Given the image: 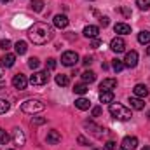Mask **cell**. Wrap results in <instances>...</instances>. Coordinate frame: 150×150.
Wrapping results in <instances>:
<instances>
[{
	"label": "cell",
	"mask_w": 150,
	"mask_h": 150,
	"mask_svg": "<svg viewBox=\"0 0 150 150\" xmlns=\"http://www.w3.org/2000/svg\"><path fill=\"white\" fill-rule=\"evenodd\" d=\"M11 45H12V44H11V40H0V47H2L4 51H9V49H11Z\"/></svg>",
	"instance_id": "33"
},
{
	"label": "cell",
	"mask_w": 150,
	"mask_h": 150,
	"mask_svg": "<svg viewBox=\"0 0 150 150\" xmlns=\"http://www.w3.org/2000/svg\"><path fill=\"white\" fill-rule=\"evenodd\" d=\"M101 115V107H94L93 108V117H100Z\"/></svg>",
	"instance_id": "37"
},
{
	"label": "cell",
	"mask_w": 150,
	"mask_h": 150,
	"mask_svg": "<svg viewBox=\"0 0 150 150\" xmlns=\"http://www.w3.org/2000/svg\"><path fill=\"white\" fill-rule=\"evenodd\" d=\"M12 140H14V143L16 145H25V142H26V138H25V134H23V131L19 129V127H14L12 129Z\"/></svg>",
	"instance_id": "10"
},
{
	"label": "cell",
	"mask_w": 150,
	"mask_h": 150,
	"mask_svg": "<svg viewBox=\"0 0 150 150\" xmlns=\"http://www.w3.org/2000/svg\"><path fill=\"white\" fill-rule=\"evenodd\" d=\"M9 108H11V105H9V101H7V100H4V98H0V113H5V112H9Z\"/></svg>",
	"instance_id": "28"
},
{
	"label": "cell",
	"mask_w": 150,
	"mask_h": 150,
	"mask_svg": "<svg viewBox=\"0 0 150 150\" xmlns=\"http://www.w3.org/2000/svg\"><path fill=\"white\" fill-rule=\"evenodd\" d=\"M56 84H58V86H61V87H67V86L70 84V77H68V75H65V74L56 75Z\"/></svg>",
	"instance_id": "22"
},
{
	"label": "cell",
	"mask_w": 150,
	"mask_h": 150,
	"mask_svg": "<svg viewBox=\"0 0 150 150\" xmlns=\"http://www.w3.org/2000/svg\"><path fill=\"white\" fill-rule=\"evenodd\" d=\"M113 30H115V33H119V35H127V33H131V26L126 25V23H117V25L113 26Z\"/></svg>",
	"instance_id": "16"
},
{
	"label": "cell",
	"mask_w": 150,
	"mask_h": 150,
	"mask_svg": "<svg viewBox=\"0 0 150 150\" xmlns=\"http://www.w3.org/2000/svg\"><path fill=\"white\" fill-rule=\"evenodd\" d=\"M77 142H79L80 145H87V143H89V142H87V140H86L84 136H79V138H77Z\"/></svg>",
	"instance_id": "40"
},
{
	"label": "cell",
	"mask_w": 150,
	"mask_h": 150,
	"mask_svg": "<svg viewBox=\"0 0 150 150\" xmlns=\"http://www.w3.org/2000/svg\"><path fill=\"white\" fill-rule=\"evenodd\" d=\"M28 37L30 40L33 42V44H37V45H44V44H47L51 38L54 37V30H52V26H49L47 23H33V26L30 28V32H28Z\"/></svg>",
	"instance_id": "1"
},
{
	"label": "cell",
	"mask_w": 150,
	"mask_h": 150,
	"mask_svg": "<svg viewBox=\"0 0 150 150\" xmlns=\"http://www.w3.org/2000/svg\"><path fill=\"white\" fill-rule=\"evenodd\" d=\"M136 5L140 7V9H150V0H136Z\"/></svg>",
	"instance_id": "30"
},
{
	"label": "cell",
	"mask_w": 150,
	"mask_h": 150,
	"mask_svg": "<svg viewBox=\"0 0 150 150\" xmlns=\"http://www.w3.org/2000/svg\"><path fill=\"white\" fill-rule=\"evenodd\" d=\"M89 91V87H87V84L84 82V84H75L74 86V93L75 94H86Z\"/></svg>",
	"instance_id": "23"
},
{
	"label": "cell",
	"mask_w": 150,
	"mask_h": 150,
	"mask_svg": "<svg viewBox=\"0 0 150 150\" xmlns=\"http://www.w3.org/2000/svg\"><path fill=\"white\" fill-rule=\"evenodd\" d=\"M93 150H103V149H93Z\"/></svg>",
	"instance_id": "47"
},
{
	"label": "cell",
	"mask_w": 150,
	"mask_h": 150,
	"mask_svg": "<svg viewBox=\"0 0 150 150\" xmlns=\"http://www.w3.org/2000/svg\"><path fill=\"white\" fill-rule=\"evenodd\" d=\"M105 150H115V143L113 142H107L105 143Z\"/></svg>",
	"instance_id": "38"
},
{
	"label": "cell",
	"mask_w": 150,
	"mask_h": 150,
	"mask_svg": "<svg viewBox=\"0 0 150 150\" xmlns=\"http://www.w3.org/2000/svg\"><path fill=\"white\" fill-rule=\"evenodd\" d=\"M14 49H16V54L23 56V54L28 51V45H26V42H25V40H18V42L14 44Z\"/></svg>",
	"instance_id": "19"
},
{
	"label": "cell",
	"mask_w": 150,
	"mask_h": 150,
	"mask_svg": "<svg viewBox=\"0 0 150 150\" xmlns=\"http://www.w3.org/2000/svg\"><path fill=\"white\" fill-rule=\"evenodd\" d=\"M82 80L91 84V82H94V80H96V74H94V72H91V70H86V72L82 74Z\"/></svg>",
	"instance_id": "24"
},
{
	"label": "cell",
	"mask_w": 150,
	"mask_h": 150,
	"mask_svg": "<svg viewBox=\"0 0 150 150\" xmlns=\"http://www.w3.org/2000/svg\"><path fill=\"white\" fill-rule=\"evenodd\" d=\"M21 110L25 113H37L45 110V103H42L40 100H28L21 105Z\"/></svg>",
	"instance_id": "3"
},
{
	"label": "cell",
	"mask_w": 150,
	"mask_h": 150,
	"mask_svg": "<svg viewBox=\"0 0 150 150\" xmlns=\"http://www.w3.org/2000/svg\"><path fill=\"white\" fill-rule=\"evenodd\" d=\"M30 5H32V9H33L35 12H40V11L44 9V0H32Z\"/></svg>",
	"instance_id": "27"
},
{
	"label": "cell",
	"mask_w": 150,
	"mask_h": 150,
	"mask_svg": "<svg viewBox=\"0 0 150 150\" xmlns=\"http://www.w3.org/2000/svg\"><path fill=\"white\" fill-rule=\"evenodd\" d=\"M108 112H110V115H112L113 119H117V120H129V119L133 117L131 110L126 108V107L120 105V103H110Z\"/></svg>",
	"instance_id": "2"
},
{
	"label": "cell",
	"mask_w": 150,
	"mask_h": 150,
	"mask_svg": "<svg viewBox=\"0 0 150 150\" xmlns=\"http://www.w3.org/2000/svg\"><path fill=\"white\" fill-rule=\"evenodd\" d=\"M52 23H54L56 28H67V26H68V18H67L65 14H56Z\"/></svg>",
	"instance_id": "13"
},
{
	"label": "cell",
	"mask_w": 150,
	"mask_h": 150,
	"mask_svg": "<svg viewBox=\"0 0 150 150\" xmlns=\"http://www.w3.org/2000/svg\"><path fill=\"white\" fill-rule=\"evenodd\" d=\"M32 86H45L47 82H49V72L45 70V72H35V74L30 77V80H28Z\"/></svg>",
	"instance_id": "4"
},
{
	"label": "cell",
	"mask_w": 150,
	"mask_h": 150,
	"mask_svg": "<svg viewBox=\"0 0 150 150\" xmlns=\"http://www.w3.org/2000/svg\"><path fill=\"white\" fill-rule=\"evenodd\" d=\"M77 63H79V54H77L75 51H67V52L61 54V65H65V67H74Z\"/></svg>",
	"instance_id": "5"
},
{
	"label": "cell",
	"mask_w": 150,
	"mask_h": 150,
	"mask_svg": "<svg viewBox=\"0 0 150 150\" xmlns=\"http://www.w3.org/2000/svg\"><path fill=\"white\" fill-rule=\"evenodd\" d=\"M129 103H131V107H133L134 110H143V108H145V101H143V98H136V96H133V98H129Z\"/></svg>",
	"instance_id": "18"
},
{
	"label": "cell",
	"mask_w": 150,
	"mask_h": 150,
	"mask_svg": "<svg viewBox=\"0 0 150 150\" xmlns=\"http://www.w3.org/2000/svg\"><path fill=\"white\" fill-rule=\"evenodd\" d=\"M38 65H40V61H38V58H30L28 59V67L32 68V70H37Z\"/></svg>",
	"instance_id": "29"
},
{
	"label": "cell",
	"mask_w": 150,
	"mask_h": 150,
	"mask_svg": "<svg viewBox=\"0 0 150 150\" xmlns=\"http://www.w3.org/2000/svg\"><path fill=\"white\" fill-rule=\"evenodd\" d=\"M82 63H84V65H86V67H89V65H91V63H93V58H91V56H86V58H84V59H82Z\"/></svg>",
	"instance_id": "39"
},
{
	"label": "cell",
	"mask_w": 150,
	"mask_h": 150,
	"mask_svg": "<svg viewBox=\"0 0 150 150\" xmlns=\"http://www.w3.org/2000/svg\"><path fill=\"white\" fill-rule=\"evenodd\" d=\"M133 93H134L136 98H147L149 96V87L145 84H136L134 89H133Z\"/></svg>",
	"instance_id": "11"
},
{
	"label": "cell",
	"mask_w": 150,
	"mask_h": 150,
	"mask_svg": "<svg viewBox=\"0 0 150 150\" xmlns=\"http://www.w3.org/2000/svg\"><path fill=\"white\" fill-rule=\"evenodd\" d=\"M91 2H93V0H91Z\"/></svg>",
	"instance_id": "48"
},
{
	"label": "cell",
	"mask_w": 150,
	"mask_h": 150,
	"mask_svg": "<svg viewBox=\"0 0 150 150\" xmlns=\"http://www.w3.org/2000/svg\"><path fill=\"white\" fill-rule=\"evenodd\" d=\"M40 124H45V119L44 117H33L32 119V126H40Z\"/></svg>",
	"instance_id": "32"
},
{
	"label": "cell",
	"mask_w": 150,
	"mask_h": 150,
	"mask_svg": "<svg viewBox=\"0 0 150 150\" xmlns=\"http://www.w3.org/2000/svg\"><path fill=\"white\" fill-rule=\"evenodd\" d=\"M108 23H110V19H108L107 16H101V18H100V25H101V26H108Z\"/></svg>",
	"instance_id": "35"
},
{
	"label": "cell",
	"mask_w": 150,
	"mask_h": 150,
	"mask_svg": "<svg viewBox=\"0 0 150 150\" xmlns=\"http://www.w3.org/2000/svg\"><path fill=\"white\" fill-rule=\"evenodd\" d=\"M4 86H5V84H4V82H0V89H4Z\"/></svg>",
	"instance_id": "43"
},
{
	"label": "cell",
	"mask_w": 150,
	"mask_h": 150,
	"mask_svg": "<svg viewBox=\"0 0 150 150\" xmlns=\"http://www.w3.org/2000/svg\"><path fill=\"white\" fill-rule=\"evenodd\" d=\"M147 117H149V120H150V112H147Z\"/></svg>",
	"instance_id": "46"
},
{
	"label": "cell",
	"mask_w": 150,
	"mask_h": 150,
	"mask_svg": "<svg viewBox=\"0 0 150 150\" xmlns=\"http://www.w3.org/2000/svg\"><path fill=\"white\" fill-rule=\"evenodd\" d=\"M124 65H126L127 68H134V67L138 65V52H136V51H129V52L126 54Z\"/></svg>",
	"instance_id": "9"
},
{
	"label": "cell",
	"mask_w": 150,
	"mask_h": 150,
	"mask_svg": "<svg viewBox=\"0 0 150 150\" xmlns=\"http://www.w3.org/2000/svg\"><path fill=\"white\" fill-rule=\"evenodd\" d=\"M14 63H16V56H14V54H11V52L4 54V58H2V67H5V68H11Z\"/></svg>",
	"instance_id": "17"
},
{
	"label": "cell",
	"mask_w": 150,
	"mask_h": 150,
	"mask_svg": "<svg viewBox=\"0 0 150 150\" xmlns=\"http://www.w3.org/2000/svg\"><path fill=\"white\" fill-rule=\"evenodd\" d=\"M59 142H61V134H59V131L51 129V131L47 133V143H49V145H56V143H59Z\"/></svg>",
	"instance_id": "14"
},
{
	"label": "cell",
	"mask_w": 150,
	"mask_h": 150,
	"mask_svg": "<svg viewBox=\"0 0 150 150\" xmlns=\"http://www.w3.org/2000/svg\"><path fill=\"white\" fill-rule=\"evenodd\" d=\"M84 37L87 38H98V33H100V28L98 26H94V25H87L86 28H84Z\"/></svg>",
	"instance_id": "12"
},
{
	"label": "cell",
	"mask_w": 150,
	"mask_h": 150,
	"mask_svg": "<svg viewBox=\"0 0 150 150\" xmlns=\"http://www.w3.org/2000/svg\"><path fill=\"white\" fill-rule=\"evenodd\" d=\"M47 68H49V70H54V68H56V59H54V58H49V59H47Z\"/></svg>",
	"instance_id": "34"
},
{
	"label": "cell",
	"mask_w": 150,
	"mask_h": 150,
	"mask_svg": "<svg viewBox=\"0 0 150 150\" xmlns=\"http://www.w3.org/2000/svg\"><path fill=\"white\" fill-rule=\"evenodd\" d=\"M142 150H150V147H143V149H142Z\"/></svg>",
	"instance_id": "45"
},
{
	"label": "cell",
	"mask_w": 150,
	"mask_h": 150,
	"mask_svg": "<svg viewBox=\"0 0 150 150\" xmlns=\"http://www.w3.org/2000/svg\"><path fill=\"white\" fill-rule=\"evenodd\" d=\"M2 75H4V67L0 65V79H2Z\"/></svg>",
	"instance_id": "41"
},
{
	"label": "cell",
	"mask_w": 150,
	"mask_h": 150,
	"mask_svg": "<svg viewBox=\"0 0 150 150\" xmlns=\"http://www.w3.org/2000/svg\"><path fill=\"white\" fill-rule=\"evenodd\" d=\"M12 86H14L16 89H26L28 79H26L23 74H16L14 77H12Z\"/></svg>",
	"instance_id": "8"
},
{
	"label": "cell",
	"mask_w": 150,
	"mask_h": 150,
	"mask_svg": "<svg viewBox=\"0 0 150 150\" xmlns=\"http://www.w3.org/2000/svg\"><path fill=\"white\" fill-rule=\"evenodd\" d=\"M115 86H117L115 79H103V82L100 84V89L101 91H112V89H115Z\"/></svg>",
	"instance_id": "15"
},
{
	"label": "cell",
	"mask_w": 150,
	"mask_h": 150,
	"mask_svg": "<svg viewBox=\"0 0 150 150\" xmlns=\"http://www.w3.org/2000/svg\"><path fill=\"white\" fill-rule=\"evenodd\" d=\"M110 49H112L113 52H117V54L124 52V51H126V42H124V38L122 37H115L112 42H110Z\"/></svg>",
	"instance_id": "7"
},
{
	"label": "cell",
	"mask_w": 150,
	"mask_h": 150,
	"mask_svg": "<svg viewBox=\"0 0 150 150\" xmlns=\"http://www.w3.org/2000/svg\"><path fill=\"white\" fill-rule=\"evenodd\" d=\"M100 101H101V103H112L113 101V93L112 91H101V93H100Z\"/></svg>",
	"instance_id": "21"
},
{
	"label": "cell",
	"mask_w": 150,
	"mask_h": 150,
	"mask_svg": "<svg viewBox=\"0 0 150 150\" xmlns=\"http://www.w3.org/2000/svg\"><path fill=\"white\" fill-rule=\"evenodd\" d=\"M138 42L140 44H150V32H140L138 33Z\"/></svg>",
	"instance_id": "25"
},
{
	"label": "cell",
	"mask_w": 150,
	"mask_h": 150,
	"mask_svg": "<svg viewBox=\"0 0 150 150\" xmlns=\"http://www.w3.org/2000/svg\"><path fill=\"white\" fill-rule=\"evenodd\" d=\"M75 107H77L79 110H89L91 101H89L87 98H79V100H75Z\"/></svg>",
	"instance_id": "20"
},
{
	"label": "cell",
	"mask_w": 150,
	"mask_h": 150,
	"mask_svg": "<svg viewBox=\"0 0 150 150\" xmlns=\"http://www.w3.org/2000/svg\"><path fill=\"white\" fill-rule=\"evenodd\" d=\"M7 142H9V134H7V133L0 127V145H5Z\"/></svg>",
	"instance_id": "31"
},
{
	"label": "cell",
	"mask_w": 150,
	"mask_h": 150,
	"mask_svg": "<svg viewBox=\"0 0 150 150\" xmlns=\"http://www.w3.org/2000/svg\"><path fill=\"white\" fill-rule=\"evenodd\" d=\"M124 67H126V65H124V61H120V59H113L112 61V68H113V72H117V74L122 72Z\"/></svg>",
	"instance_id": "26"
},
{
	"label": "cell",
	"mask_w": 150,
	"mask_h": 150,
	"mask_svg": "<svg viewBox=\"0 0 150 150\" xmlns=\"http://www.w3.org/2000/svg\"><path fill=\"white\" fill-rule=\"evenodd\" d=\"M0 2H2V4H7V2H11V0H0Z\"/></svg>",
	"instance_id": "44"
},
{
	"label": "cell",
	"mask_w": 150,
	"mask_h": 150,
	"mask_svg": "<svg viewBox=\"0 0 150 150\" xmlns=\"http://www.w3.org/2000/svg\"><path fill=\"white\" fill-rule=\"evenodd\" d=\"M138 147V138L136 136H126L120 143V150H134Z\"/></svg>",
	"instance_id": "6"
},
{
	"label": "cell",
	"mask_w": 150,
	"mask_h": 150,
	"mask_svg": "<svg viewBox=\"0 0 150 150\" xmlns=\"http://www.w3.org/2000/svg\"><path fill=\"white\" fill-rule=\"evenodd\" d=\"M147 54L150 56V44H149V47H147Z\"/></svg>",
	"instance_id": "42"
},
{
	"label": "cell",
	"mask_w": 150,
	"mask_h": 150,
	"mask_svg": "<svg viewBox=\"0 0 150 150\" xmlns=\"http://www.w3.org/2000/svg\"><path fill=\"white\" fill-rule=\"evenodd\" d=\"M100 45H101V40H100V38H91V47L96 49V47H100Z\"/></svg>",
	"instance_id": "36"
}]
</instances>
